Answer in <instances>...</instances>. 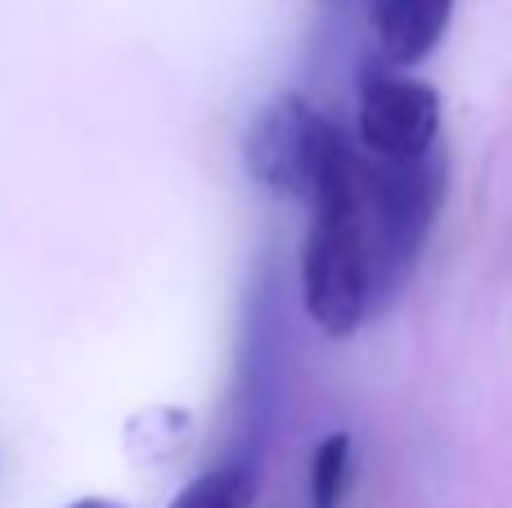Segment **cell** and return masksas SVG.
<instances>
[{
  "instance_id": "277c9868",
  "label": "cell",
  "mask_w": 512,
  "mask_h": 508,
  "mask_svg": "<svg viewBox=\"0 0 512 508\" xmlns=\"http://www.w3.org/2000/svg\"><path fill=\"white\" fill-rule=\"evenodd\" d=\"M454 0H373V36L391 68H414L441 45Z\"/></svg>"
},
{
  "instance_id": "5b68a950",
  "label": "cell",
  "mask_w": 512,
  "mask_h": 508,
  "mask_svg": "<svg viewBox=\"0 0 512 508\" xmlns=\"http://www.w3.org/2000/svg\"><path fill=\"white\" fill-rule=\"evenodd\" d=\"M256 473L248 464H216L212 473H198L185 491L171 500V508H252Z\"/></svg>"
},
{
  "instance_id": "6da1fadb",
  "label": "cell",
  "mask_w": 512,
  "mask_h": 508,
  "mask_svg": "<svg viewBox=\"0 0 512 508\" xmlns=\"http://www.w3.org/2000/svg\"><path fill=\"white\" fill-rule=\"evenodd\" d=\"M445 198V167L436 153L423 158H378L364 167V221H369L373 261L409 266L432 234Z\"/></svg>"
},
{
  "instance_id": "52a82bcc",
  "label": "cell",
  "mask_w": 512,
  "mask_h": 508,
  "mask_svg": "<svg viewBox=\"0 0 512 508\" xmlns=\"http://www.w3.org/2000/svg\"><path fill=\"white\" fill-rule=\"evenodd\" d=\"M68 508H117L113 500H77V504H68Z\"/></svg>"
},
{
  "instance_id": "3957f363",
  "label": "cell",
  "mask_w": 512,
  "mask_h": 508,
  "mask_svg": "<svg viewBox=\"0 0 512 508\" xmlns=\"http://www.w3.org/2000/svg\"><path fill=\"white\" fill-rule=\"evenodd\" d=\"M441 135V95L400 72H369L360 86V144L373 158H423Z\"/></svg>"
},
{
  "instance_id": "8992f818",
  "label": "cell",
  "mask_w": 512,
  "mask_h": 508,
  "mask_svg": "<svg viewBox=\"0 0 512 508\" xmlns=\"http://www.w3.org/2000/svg\"><path fill=\"white\" fill-rule=\"evenodd\" d=\"M351 486V432H328L310 455V508H342Z\"/></svg>"
},
{
  "instance_id": "ba28073f",
  "label": "cell",
  "mask_w": 512,
  "mask_h": 508,
  "mask_svg": "<svg viewBox=\"0 0 512 508\" xmlns=\"http://www.w3.org/2000/svg\"><path fill=\"white\" fill-rule=\"evenodd\" d=\"M333 5H346V0H333Z\"/></svg>"
},
{
  "instance_id": "7a4b0ae2",
  "label": "cell",
  "mask_w": 512,
  "mask_h": 508,
  "mask_svg": "<svg viewBox=\"0 0 512 508\" xmlns=\"http://www.w3.org/2000/svg\"><path fill=\"white\" fill-rule=\"evenodd\" d=\"M333 135L337 126L288 90L252 117L248 135H243V167L265 194L310 203Z\"/></svg>"
}]
</instances>
